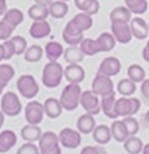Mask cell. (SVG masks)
<instances>
[{"mask_svg": "<svg viewBox=\"0 0 149 154\" xmlns=\"http://www.w3.org/2000/svg\"><path fill=\"white\" fill-rule=\"evenodd\" d=\"M64 78V68L57 61H49L42 71V82L49 89H55L60 86Z\"/></svg>", "mask_w": 149, "mask_h": 154, "instance_id": "1", "label": "cell"}, {"mask_svg": "<svg viewBox=\"0 0 149 154\" xmlns=\"http://www.w3.org/2000/svg\"><path fill=\"white\" fill-rule=\"evenodd\" d=\"M81 89L80 83H68L62 92V97H60V103H62L63 108L67 111H74L78 106H80V99H81Z\"/></svg>", "mask_w": 149, "mask_h": 154, "instance_id": "2", "label": "cell"}, {"mask_svg": "<svg viewBox=\"0 0 149 154\" xmlns=\"http://www.w3.org/2000/svg\"><path fill=\"white\" fill-rule=\"evenodd\" d=\"M141 108V101L137 99V97H120V99H116V104H114V110H116V114L119 117H132L134 114L139 111Z\"/></svg>", "mask_w": 149, "mask_h": 154, "instance_id": "3", "label": "cell"}, {"mask_svg": "<svg viewBox=\"0 0 149 154\" xmlns=\"http://www.w3.org/2000/svg\"><path fill=\"white\" fill-rule=\"evenodd\" d=\"M38 147H39L40 154H62L59 135H56L52 131L42 133V136L38 142Z\"/></svg>", "mask_w": 149, "mask_h": 154, "instance_id": "4", "label": "cell"}, {"mask_svg": "<svg viewBox=\"0 0 149 154\" xmlns=\"http://www.w3.org/2000/svg\"><path fill=\"white\" fill-rule=\"evenodd\" d=\"M17 89L24 99L32 100L39 93V85L32 75H21L17 79Z\"/></svg>", "mask_w": 149, "mask_h": 154, "instance_id": "5", "label": "cell"}, {"mask_svg": "<svg viewBox=\"0 0 149 154\" xmlns=\"http://www.w3.org/2000/svg\"><path fill=\"white\" fill-rule=\"evenodd\" d=\"M0 107H2V111H3L4 115L15 117V115H18L21 112L22 104L14 92H6L4 94H2Z\"/></svg>", "mask_w": 149, "mask_h": 154, "instance_id": "6", "label": "cell"}, {"mask_svg": "<svg viewBox=\"0 0 149 154\" xmlns=\"http://www.w3.org/2000/svg\"><path fill=\"white\" fill-rule=\"evenodd\" d=\"M92 92L98 94L99 97L107 96V94L114 92V83H113L110 76L102 75V74H96V76L92 81Z\"/></svg>", "mask_w": 149, "mask_h": 154, "instance_id": "7", "label": "cell"}, {"mask_svg": "<svg viewBox=\"0 0 149 154\" xmlns=\"http://www.w3.org/2000/svg\"><path fill=\"white\" fill-rule=\"evenodd\" d=\"M80 106H82V108L91 115H96L102 111V108H100V99L92 90H85V92L81 93Z\"/></svg>", "mask_w": 149, "mask_h": 154, "instance_id": "8", "label": "cell"}, {"mask_svg": "<svg viewBox=\"0 0 149 154\" xmlns=\"http://www.w3.org/2000/svg\"><path fill=\"white\" fill-rule=\"evenodd\" d=\"M45 115L43 104L36 100H31L25 107V119L31 125H39Z\"/></svg>", "mask_w": 149, "mask_h": 154, "instance_id": "9", "label": "cell"}, {"mask_svg": "<svg viewBox=\"0 0 149 154\" xmlns=\"http://www.w3.org/2000/svg\"><path fill=\"white\" fill-rule=\"evenodd\" d=\"M82 39H84V31H81L73 22V20L67 22L63 29V40L70 46H78Z\"/></svg>", "mask_w": 149, "mask_h": 154, "instance_id": "10", "label": "cell"}, {"mask_svg": "<svg viewBox=\"0 0 149 154\" xmlns=\"http://www.w3.org/2000/svg\"><path fill=\"white\" fill-rule=\"evenodd\" d=\"M59 140L65 149H77L81 144V132L71 128H64L59 133Z\"/></svg>", "mask_w": 149, "mask_h": 154, "instance_id": "11", "label": "cell"}, {"mask_svg": "<svg viewBox=\"0 0 149 154\" xmlns=\"http://www.w3.org/2000/svg\"><path fill=\"white\" fill-rule=\"evenodd\" d=\"M112 35L114 36L116 42L121 45H127L134 38L130 22H112Z\"/></svg>", "mask_w": 149, "mask_h": 154, "instance_id": "12", "label": "cell"}, {"mask_svg": "<svg viewBox=\"0 0 149 154\" xmlns=\"http://www.w3.org/2000/svg\"><path fill=\"white\" fill-rule=\"evenodd\" d=\"M121 69V63L117 57H106L99 65L98 72L106 76H116Z\"/></svg>", "mask_w": 149, "mask_h": 154, "instance_id": "13", "label": "cell"}, {"mask_svg": "<svg viewBox=\"0 0 149 154\" xmlns=\"http://www.w3.org/2000/svg\"><path fill=\"white\" fill-rule=\"evenodd\" d=\"M130 26H131V32L132 36L137 38L138 40H144L149 36V28H148V22L141 17H134L131 18L130 21Z\"/></svg>", "mask_w": 149, "mask_h": 154, "instance_id": "14", "label": "cell"}, {"mask_svg": "<svg viewBox=\"0 0 149 154\" xmlns=\"http://www.w3.org/2000/svg\"><path fill=\"white\" fill-rule=\"evenodd\" d=\"M64 78L68 83H81L85 79V69L80 64H68L64 68Z\"/></svg>", "mask_w": 149, "mask_h": 154, "instance_id": "15", "label": "cell"}, {"mask_svg": "<svg viewBox=\"0 0 149 154\" xmlns=\"http://www.w3.org/2000/svg\"><path fill=\"white\" fill-rule=\"evenodd\" d=\"M52 32L50 24L43 20V21H33L32 25L29 26V35L32 36L33 39H43L46 36H49Z\"/></svg>", "mask_w": 149, "mask_h": 154, "instance_id": "16", "label": "cell"}, {"mask_svg": "<svg viewBox=\"0 0 149 154\" xmlns=\"http://www.w3.org/2000/svg\"><path fill=\"white\" fill-rule=\"evenodd\" d=\"M114 104H116V93L114 92L100 99V108L106 117L110 119H117V117H119L116 114V110H114Z\"/></svg>", "mask_w": 149, "mask_h": 154, "instance_id": "17", "label": "cell"}, {"mask_svg": "<svg viewBox=\"0 0 149 154\" xmlns=\"http://www.w3.org/2000/svg\"><path fill=\"white\" fill-rule=\"evenodd\" d=\"M43 108H45V114L49 117V118L55 119L59 118L63 112V106L60 103V100L55 99V97H50V99H46L43 103Z\"/></svg>", "mask_w": 149, "mask_h": 154, "instance_id": "18", "label": "cell"}, {"mask_svg": "<svg viewBox=\"0 0 149 154\" xmlns=\"http://www.w3.org/2000/svg\"><path fill=\"white\" fill-rule=\"evenodd\" d=\"M17 143V135L10 129L0 132V153L10 151Z\"/></svg>", "mask_w": 149, "mask_h": 154, "instance_id": "19", "label": "cell"}, {"mask_svg": "<svg viewBox=\"0 0 149 154\" xmlns=\"http://www.w3.org/2000/svg\"><path fill=\"white\" fill-rule=\"evenodd\" d=\"M96 128V121H95L94 115L91 114H82L80 118L77 119V131H80L81 133H92L94 129Z\"/></svg>", "mask_w": 149, "mask_h": 154, "instance_id": "20", "label": "cell"}, {"mask_svg": "<svg viewBox=\"0 0 149 154\" xmlns=\"http://www.w3.org/2000/svg\"><path fill=\"white\" fill-rule=\"evenodd\" d=\"M68 14V4L63 0H53L49 6V15L56 20H62Z\"/></svg>", "mask_w": 149, "mask_h": 154, "instance_id": "21", "label": "cell"}, {"mask_svg": "<svg viewBox=\"0 0 149 154\" xmlns=\"http://www.w3.org/2000/svg\"><path fill=\"white\" fill-rule=\"evenodd\" d=\"M64 60L68 63V64H80L81 61H84L85 54L82 53L80 45L78 46H68L64 50V54H63Z\"/></svg>", "mask_w": 149, "mask_h": 154, "instance_id": "22", "label": "cell"}, {"mask_svg": "<svg viewBox=\"0 0 149 154\" xmlns=\"http://www.w3.org/2000/svg\"><path fill=\"white\" fill-rule=\"evenodd\" d=\"M45 54L49 61H57L59 58L64 54V49H63V45H60L56 40H52V42H47L46 46H45Z\"/></svg>", "mask_w": 149, "mask_h": 154, "instance_id": "23", "label": "cell"}, {"mask_svg": "<svg viewBox=\"0 0 149 154\" xmlns=\"http://www.w3.org/2000/svg\"><path fill=\"white\" fill-rule=\"evenodd\" d=\"M42 133L43 132L40 131L39 125H31V124H28V125H25L21 129V137L25 142H31V143L39 142Z\"/></svg>", "mask_w": 149, "mask_h": 154, "instance_id": "24", "label": "cell"}, {"mask_svg": "<svg viewBox=\"0 0 149 154\" xmlns=\"http://www.w3.org/2000/svg\"><path fill=\"white\" fill-rule=\"evenodd\" d=\"M92 136H94V140L98 144H107L112 139V131H110L109 126L106 125H98L96 128L94 129L92 132Z\"/></svg>", "mask_w": 149, "mask_h": 154, "instance_id": "25", "label": "cell"}, {"mask_svg": "<svg viewBox=\"0 0 149 154\" xmlns=\"http://www.w3.org/2000/svg\"><path fill=\"white\" fill-rule=\"evenodd\" d=\"M131 13L125 6H119V7H114L110 11V22H130L131 21Z\"/></svg>", "mask_w": 149, "mask_h": 154, "instance_id": "26", "label": "cell"}, {"mask_svg": "<svg viewBox=\"0 0 149 154\" xmlns=\"http://www.w3.org/2000/svg\"><path fill=\"white\" fill-rule=\"evenodd\" d=\"M28 17L32 21H43L49 17V7L43 4L35 3L28 8Z\"/></svg>", "mask_w": 149, "mask_h": 154, "instance_id": "27", "label": "cell"}, {"mask_svg": "<svg viewBox=\"0 0 149 154\" xmlns=\"http://www.w3.org/2000/svg\"><path fill=\"white\" fill-rule=\"evenodd\" d=\"M96 42H98V45H99L100 53L112 51L113 49H114V46H116V39H114V36L109 32H102L96 38Z\"/></svg>", "mask_w": 149, "mask_h": 154, "instance_id": "28", "label": "cell"}, {"mask_svg": "<svg viewBox=\"0 0 149 154\" xmlns=\"http://www.w3.org/2000/svg\"><path fill=\"white\" fill-rule=\"evenodd\" d=\"M110 131H112V136L114 137V140H116V142H120V143H124L125 139L130 136L123 121L114 119V122H113L112 126H110Z\"/></svg>", "mask_w": 149, "mask_h": 154, "instance_id": "29", "label": "cell"}, {"mask_svg": "<svg viewBox=\"0 0 149 154\" xmlns=\"http://www.w3.org/2000/svg\"><path fill=\"white\" fill-rule=\"evenodd\" d=\"M3 20L6 22H8V24L15 29L24 21V13H22L20 8H10V10H7L6 14L3 15Z\"/></svg>", "mask_w": 149, "mask_h": 154, "instance_id": "30", "label": "cell"}, {"mask_svg": "<svg viewBox=\"0 0 149 154\" xmlns=\"http://www.w3.org/2000/svg\"><path fill=\"white\" fill-rule=\"evenodd\" d=\"M124 150L128 154H139L144 150V143L139 137L135 136H128L124 142Z\"/></svg>", "mask_w": 149, "mask_h": 154, "instance_id": "31", "label": "cell"}, {"mask_svg": "<svg viewBox=\"0 0 149 154\" xmlns=\"http://www.w3.org/2000/svg\"><path fill=\"white\" fill-rule=\"evenodd\" d=\"M124 3L132 14L142 15L148 10V0H124Z\"/></svg>", "mask_w": 149, "mask_h": 154, "instance_id": "32", "label": "cell"}, {"mask_svg": "<svg viewBox=\"0 0 149 154\" xmlns=\"http://www.w3.org/2000/svg\"><path fill=\"white\" fill-rule=\"evenodd\" d=\"M127 75L128 78L135 83H142L146 78V72L139 64H131L127 68Z\"/></svg>", "mask_w": 149, "mask_h": 154, "instance_id": "33", "label": "cell"}, {"mask_svg": "<svg viewBox=\"0 0 149 154\" xmlns=\"http://www.w3.org/2000/svg\"><path fill=\"white\" fill-rule=\"evenodd\" d=\"M80 47L85 56H96L98 53H100L96 39H91V38H84L82 42L80 43Z\"/></svg>", "mask_w": 149, "mask_h": 154, "instance_id": "34", "label": "cell"}, {"mask_svg": "<svg viewBox=\"0 0 149 154\" xmlns=\"http://www.w3.org/2000/svg\"><path fill=\"white\" fill-rule=\"evenodd\" d=\"M137 90V83L132 82L130 78H125V79H121L120 82L117 83V92L124 97H128V96H132Z\"/></svg>", "mask_w": 149, "mask_h": 154, "instance_id": "35", "label": "cell"}, {"mask_svg": "<svg viewBox=\"0 0 149 154\" xmlns=\"http://www.w3.org/2000/svg\"><path fill=\"white\" fill-rule=\"evenodd\" d=\"M73 22L81 29V31H84V32L88 31V29H91L92 25H94V20H92V17L91 15H88V14H85V13H82V11L74 15Z\"/></svg>", "mask_w": 149, "mask_h": 154, "instance_id": "36", "label": "cell"}, {"mask_svg": "<svg viewBox=\"0 0 149 154\" xmlns=\"http://www.w3.org/2000/svg\"><path fill=\"white\" fill-rule=\"evenodd\" d=\"M43 53H45V50L39 45H32V46H29L25 50L24 58L28 63H38V61H40V58L43 57Z\"/></svg>", "mask_w": 149, "mask_h": 154, "instance_id": "37", "label": "cell"}, {"mask_svg": "<svg viewBox=\"0 0 149 154\" xmlns=\"http://www.w3.org/2000/svg\"><path fill=\"white\" fill-rule=\"evenodd\" d=\"M15 71L10 64H0V79L8 83L11 79L14 78Z\"/></svg>", "mask_w": 149, "mask_h": 154, "instance_id": "38", "label": "cell"}, {"mask_svg": "<svg viewBox=\"0 0 149 154\" xmlns=\"http://www.w3.org/2000/svg\"><path fill=\"white\" fill-rule=\"evenodd\" d=\"M123 122H124V125H125V128H127L128 135H130V136H135V135L138 133L139 122L137 121L134 117H125V118L123 119Z\"/></svg>", "mask_w": 149, "mask_h": 154, "instance_id": "39", "label": "cell"}, {"mask_svg": "<svg viewBox=\"0 0 149 154\" xmlns=\"http://www.w3.org/2000/svg\"><path fill=\"white\" fill-rule=\"evenodd\" d=\"M11 42H13V45H14V49H15V54H24L25 53V50L28 49L27 47V40L25 38H22V36L20 35H15L11 38Z\"/></svg>", "mask_w": 149, "mask_h": 154, "instance_id": "40", "label": "cell"}, {"mask_svg": "<svg viewBox=\"0 0 149 154\" xmlns=\"http://www.w3.org/2000/svg\"><path fill=\"white\" fill-rule=\"evenodd\" d=\"M13 32H14V28L8 24V22H6L4 20H2L0 21V40H8L13 38Z\"/></svg>", "mask_w": 149, "mask_h": 154, "instance_id": "41", "label": "cell"}, {"mask_svg": "<svg viewBox=\"0 0 149 154\" xmlns=\"http://www.w3.org/2000/svg\"><path fill=\"white\" fill-rule=\"evenodd\" d=\"M17 154H40V151L36 144L31 143V142H27L25 144H22L18 150H17Z\"/></svg>", "mask_w": 149, "mask_h": 154, "instance_id": "42", "label": "cell"}, {"mask_svg": "<svg viewBox=\"0 0 149 154\" xmlns=\"http://www.w3.org/2000/svg\"><path fill=\"white\" fill-rule=\"evenodd\" d=\"M2 46H3V53H4V60H10L13 56L15 54V49H14V45L11 42V39L8 40H4L2 43Z\"/></svg>", "mask_w": 149, "mask_h": 154, "instance_id": "43", "label": "cell"}, {"mask_svg": "<svg viewBox=\"0 0 149 154\" xmlns=\"http://www.w3.org/2000/svg\"><path fill=\"white\" fill-rule=\"evenodd\" d=\"M80 154H107L100 144L98 146H85Z\"/></svg>", "mask_w": 149, "mask_h": 154, "instance_id": "44", "label": "cell"}, {"mask_svg": "<svg viewBox=\"0 0 149 154\" xmlns=\"http://www.w3.org/2000/svg\"><path fill=\"white\" fill-rule=\"evenodd\" d=\"M74 3H75V7L78 8V10L85 13L88 8L91 7V4L94 3V0H74Z\"/></svg>", "mask_w": 149, "mask_h": 154, "instance_id": "45", "label": "cell"}, {"mask_svg": "<svg viewBox=\"0 0 149 154\" xmlns=\"http://www.w3.org/2000/svg\"><path fill=\"white\" fill-rule=\"evenodd\" d=\"M99 10H100V3H99L98 0H94V3L91 4V7L88 8L87 11H85V14L91 15V17H94V15H96L99 13Z\"/></svg>", "mask_w": 149, "mask_h": 154, "instance_id": "46", "label": "cell"}, {"mask_svg": "<svg viewBox=\"0 0 149 154\" xmlns=\"http://www.w3.org/2000/svg\"><path fill=\"white\" fill-rule=\"evenodd\" d=\"M141 93L146 100H149V79H145L141 85Z\"/></svg>", "mask_w": 149, "mask_h": 154, "instance_id": "47", "label": "cell"}, {"mask_svg": "<svg viewBox=\"0 0 149 154\" xmlns=\"http://www.w3.org/2000/svg\"><path fill=\"white\" fill-rule=\"evenodd\" d=\"M142 57H144V60L148 61L149 63V40L148 43L145 45V47H144V50H142Z\"/></svg>", "mask_w": 149, "mask_h": 154, "instance_id": "48", "label": "cell"}, {"mask_svg": "<svg viewBox=\"0 0 149 154\" xmlns=\"http://www.w3.org/2000/svg\"><path fill=\"white\" fill-rule=\"evenodd\" d=\"M7 11V2L6 0H0V17L6 14Z\"/></svg>", "mask_w": 149, "mask_h": 154, "instance_id": "49", "label": "cell"}, {"mask_svg": "<svg viewBox=\"0 0 149 154\" xmlns=\"http://www.w3.org/2000/svg\"><path fill=\"white\" fill-rule=\"evenodd\" d=\"M53 2V0H35V3H39V4H43V6H50V3Z\"/></svg>", "mask_w": 149, "mask_h": 154, "instance_id": "50", "label": "cell"}, {"mask_svg": "<svg viewBox=\"0 0 149 154\" xmlns=\"http://www.w3.org/2000/svg\"><path fill=\"white\" fill-rule=\"evenodd\" d=\"M7 85H8V83H6L4 81H2V79H0V96L3 94V90H4V88H6Z\"/></svg>", "mask_w": 149, "mask_h": 154, "instance_id": "51", "label": "cell"}, {"mask_svg": "<svg viewBox=\"0 0 149 154\" xmlns=\"http://www.w3.org/2000/svg\"><path fill=\"white\" fill-rule=\"evenodd\" d=\"M3 124H4V114H3V111L0 110V129H2Z\"/></svg>", "mask_w": 149, "mask_h": 154, "instance_id": "52", "label": "cell"}, {"mask_svg": "<svg viewBox=\"0 0 149 154\" xmlns=\"http://www.w3.org/2000/svg\"><path fill=\"white\" fill-rule=\"evenodd\" d=\"M4 60V53H3V46H2V43H0V63Z\"/></svg>", "mask_w": 149, "mask_h": 154, "instance_id": "53", "label": "cell"}, {"mask_svg": "<svg viewBox=\"0 0 149 154\" xmlns=\"http://www.w3.org/2000/svg\"><path fill=\"white\" fill-rule=\"evenodd\" d=\"M142 154H149V143L144 144V150H142Z\"/></svg>", "mask_w": 149, "mask_h": 154, "instance_id": "54", "label": "cell"}, {"mask_svg": "<svg viewBox=\"0 0 149 154\" xmlns=\"http://www.w3.org/2000/svg\"><path fill=\"white\" fill-rule=\"evenodd\" d=\"M144 119H145V122H146V126L149 128V111H146V114L144 115Z\"/></svg>", "mask_w": 149, "mask_h": 154, "instance_id": "55", "label": "cell"}, {"mask_svg": "<svg viewBox=\"0 0 149 154\" xmlns=\"http://www.w3.org/2000/svg\"><path fill=\"white\" fill-rule=\"evenodd\" d=\"M63 2H70V0H63Z\"/></svg>", "mask_w": 149, "mask_h": 154, "instance_id": "56", "label": "cell"}, {"mask_svg": "<svg viewBox=\"0 0 149 154\" xmlns=\"http://www.w3.org/2000/svg\"><path fill=\"white\" fill-rule=\"evenodd\" d=\"M148 28H149V22H148Z\"/></svg>", "mask_w": 149, "mask_h": 154, "instance_id": "57", "label": "cell"}]
</instances>
